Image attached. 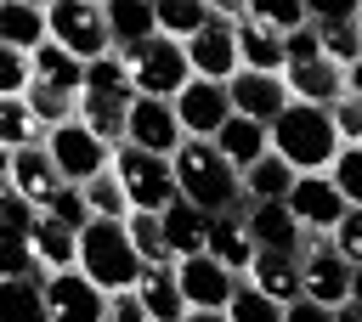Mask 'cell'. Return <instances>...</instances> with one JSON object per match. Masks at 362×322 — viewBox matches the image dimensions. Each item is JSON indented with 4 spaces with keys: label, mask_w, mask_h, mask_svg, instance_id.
<instances>
[{
    "label": "cell",
    "mask_w": 362,
    "mask_h": 322,
    "mask_svg": "<svg viewBox=\"0 0 362 322\" xmlns=\"http://www.w3.org/2000/svg\"><path fill=\"white\" fill-rule=\"evenodd\" d=\"M170 169H175V192H181V203H192L198 215H232L238 209V198H243V181H238V169L209 147V141H181L175 153H170Z\"/></svg>",
    "instance_id": "cell-1"
},
{
    "label": "cell",
    "mask_w": 362,
    "mask_h": 322,
    "mask_svg": "<svg viewBox=\"0 0 362 322\" xmlns=\"http://www.w3.org/2000/svg\"><path fill=\"white\" fill-rule=\"evenodd\" d=\"M266 136H272V153H277L294 175H328V164H334V153H339V136H334L328 107H305V102H288V107L266 124Z\"/></svg>",
    "instance_id": "cell-2"
},
{
    "label": "cell",
    "mask_w": 362,
    "mask_h": 322,
    "mask_svg": "<svg viewBox=\"0 0 362 322\" xmlns=\"http://www.w3.org/2000/svg\"><path fill=\"white\" fill-rule=\"evenodd\" d=\"M74 271H85L107 299L130 294L136 277H141V254H136L124 220H85L79 226V260H74Z\"/></svg>",
    "instance_id": "cell-3"
},
{
    "label": "cell",
    "mask_w": 362,
    "mask_h": 322,
    "mask_svg": "<svg viewBox=\"0 0 362 322\" xmlns=\"http://www.w3.org/2000/svg\"><path fill=\"white\" fill-rule=\"evenodd\" d=\"M107 169L119 175V186H124V198H130V215H164L181 192H175V169H170V158H153V153H136V147H113V158H107Z\"/></svg>",
    "instance_id": "cell-4"
},
{
    "label": "cell",
    "mask_w": 362,
    "mask_h": 322,
    "mask_svg": "<svg viewBox=\"0 0 362 322\" xmlns=\"http://www.w3.org/2000/svg\"><path fill=\"white\" fill-rule=\"evenodd\" d=\"M119 56H124L130 90H136V96H153V102H175V96H181V85L192 79L187 51H181L175 40H164V34H153V40H147V45H136V51H119Z\"/></svg>",
    "instance_id": "cell-5"
},
{
    "label": "cell",
    "mask_w": 362,
    "mask_h": 322,
    "mask_svg": "<svg viewBox=\"0 0 362 322\" xmlns=\"http://www.w3.org/2000/svg\"><path fill=\"white\" fill-rule=\"evenodd\" d=\"M45 40L62 45L74 62H96V56L113 51L107 23H102V6H90V0H51L45 6Z\"/></svg>",
    "instance_id": "cell-6"
},
{
    "label": "cell",
    "mask_w": 362,
    "mask_h": 322,
    "mask_svg": "<svg viewBox=\"0 0 362 322\" xmlns=\"http://www.w3.org/2000/svg\"><path fill=\"white\" fill-rule=\"evenodd\" d=\"M40 147H45L51 169H57L68 186H85V181H96V175L107 169V158H113V147H107V141H96V136H90L79 119H68V124L45 130V136H40Z\"/></svg>",
    "instance_id": "cell-7"
},
{
    "label": "cell",
    "mask_w": 362,
    "mask_h": 322,
    "mask_svg": "<svg viewBox=\"0 0 362 322\" xmlns=\"http://www.w3.org/2000/svg\"><path fill=\"white\" fill-rule=\"evenodd\" d=\"M300 299L328 305V311H339L351 299V266L328 249V237H305V249H300Z\"/></svg>",
    "instance_id": "cell-8"
},
{
    "label": "cell",
    "mask_w": 362,
    "mask_h": 322,
    "mask_svg": "<svg viewBox=\"0 0 362 322\" xmlns=\"http://www.w3.org/2000/svg\"><path fill=\"white\" fill-rule=\"evenodd\" d=\"M181 124H175V107L170 102H153V96H136L130 113H124V147L136 153H153V158H170L181 147Z\"/></svg>",
    "instance_id": "cell-9"
},
{
    "label": "cell",
    "mask_w": 362,
    "mask_h": 322,
    "mask_svg": "<svg viewBox=\"0 0 362 322\" xmlns=\"http://www.w3.org/2000/svg\"><path fill=\"white\" fill-rule=\"evenodd\" d=\"M175 288H181V305L187 311H226L232 294H238V277L221 260L192 254V260H175Z\"/></svg>",
    "instance_id": "cell-10"
},
{
    "label": "cell",
    "mask_w": 362,
    "mask_h": 322,
    "mask_svg": "<svg viewBox=\"0 0 362 322\" xmlns=\"http://www.w3.org/2000/svg\"><path fill=\"white\" fill-rule=\"evenodd\" d=\"M45 282V311L51 322H107V294L85 271H51Z\"/></svg>",
    "instance_id": "cell-11"
},
{
    "label": "cell",
    "mask_w": 362,
    "mask_h": 322,
    "mask_svg": "<svg viewBox=\"0 0 362 322\" xmlns=\"http://www.w3.org/2000/svg\"><path fill=\"white\" fill-rule=\"evenodd\" d=\"M175 107V124L187 141H209L226 119H232V102H226V85H209V79H187L181 96L170 102Z\"/></svg>",
    "instance_id": "cell-12"
},
{
    "label": "cell",
    "mask_w": 362,
    "mask_h": 322,
    "mask_svg": "<svg viewBox=\"0 0 362 322\" xmlns=\"http://www.w3.org/2000/svg\"><path fill=\"white\" fill-rule=\"evenodd\" d=\"M283 203H288V215L300 220L305 237H328L339 226V215H345V198L334 192L328 175H294V186H288Z\"/></svg>",
    "instance_id": "cell-13"
},
{
    "label": "cell",
    "mask_w": 362,
    "mask_h": 322,
    "mask_svg": "<svg viewBox=\"0 0 362 322\" xmlns=\"http://www.w3.org/2000/svg\"><path fill=\"white\" fill-rule=\"evenodd\" d=\"M226 102H232V113L238 119H255V124H272L283 107H288V85H283V73H232L226 79Z\"/></svg>",
    "instance_id": "cell-14"
},
{
    "label": "cell",
    "mask_w": 362,
    "mask_h": 322,
    "mask_svg": "<svg viewBox=\"0 0 362 322\" xmlns=\"http://www.w3.org/2000/svg\"><path fill=\"white\" fill-rule=\"evenodd\" d=\"M187 68H192V79H209V85H226L232 73H238V40H232V23H209L204 34H192L187 45Z\"/></svg>",
    "instance_id": "cell-15"
},
{
    "label": "cell",
    "mask_w": 362,
    "mask_h": 322,
    "mask_svg": "<svg viewBox=\"0 0 362 322\" xmlns=\"http://www.w3.org/2000/svg\"><path fill=\"white\" fill-rule=\"evenodd\" d=\"M243 232H249V243L266 249V254H300V249H305V232H300V220L288 215V203H249V209H243Z\"/></svg>",
    "instance_id": "cell-16"
},
{
    "label": "cell",
    "mask_w": 362,
    "mask_h": 322,
    "mask_svg": "<svg viewBox=\"0 0 362 322\" xmlns=\"http://www.w3.org/2000/svg\"><path fill=\"white\" fill-rule=\"evenodd\" d=\"M136 305H141V316L147 322H181L187 316V305H181V288H175V266L170 260H158V266H141V277H136Z\"/></svg>",
    "instance_id": "cell-17"
},
{
    "label": "cell",
    "mask_w": 362,
    "mask_h": 322,
    "mask_svg": "<svg viewBox=\"0 0 362 322\" xmlns=\"http://www.w3.org/2000/svg\"><path fill=\"white\" fill-rule=\"evenodd\" d=\"M209 147H215V153L243 175V169H255V164L272 153V136H266V124H255V119H238V113H232V119L209 136Z\"/></svg>",
    "instance_id": "cell-18"
},
{
    "label": "cell",
    "mask_w": 362,
    "mask_h": 322,
    "mask_svg": "<svg viewBox=\"0 0 362 322\" xmlns=\"http://www.w3.org/2000/svg\"><path fill=\"white\" fill-rule=\"evenodd\" d=\"M6 181H11V192H17V198L34 209V215H40V203H45V198L62 186V175L51 169V158H45V147H40V141L11 153V175H6Z\"/></svg>",
    "instance_id": "cell-19"
},
{
    "label": "cell",
    "mask_w": 362,
    "mask_h": 322,
    "mask_svg": "<svg viewBox=\"0 0 362 322\" xmlns=\"http://www.w3.org/2000/svg\"><path fill=\"white\" fill-rule=\"evenodd\" d=\"M204 254H209V260H221V266H226V271H232V277L243 282L260 249L249 243V232H243V215L232 209V215H215V220H209V237H204Z\"/></svg>",
    "instance_id": "cell-20"
},
{
    "label": "cell",
    "mask_w": 362,
    "mask_h": 322,
    "mask_svg": "<svg viewBox=\"0 0 362 322\" xmlns=\"http://www.w3.org/2000/svg\"><path fill=\"white\" fill-rule=\"evenodd\" d=\"M158 232H164V254H170V266L175 260H192V254H204V237H209V215H198L192 203H170L164 215H158Z\"/></svg>",
    "instance_id": "cell-21"
},
{
    "label": "cell",
    "mask_w": 362,
    "mask_h": 322,
    "mask_svg": "<svg viewBox=\"0 0 362 322\" xmlns=\"http://www.w3.org/2000/svg\"><path fill=\"white\" fill-rule=\"evenodd\" d=\"M255 294H266L272 305H294L300 299V254H255V266H249V277H243Z\"/></svg>",
    "instance_id": "cell-22"
},
{
    "label": "cell",
    "mask_w": 362,
    "mask_h": 322,
    "mask_svg": "<svg viewBox=\"0 0 362 322\" xmlns=\"http://www.w3.org/2000/svg\"><path fill=\"white\" fill-rule=\"evenodd\" d=\"M311 34H317V51H322L334 68H351V62L362 56L356 11H317V6H311Z\"/></svg>",
    "instance_id": "cell-23"
},
{
    "label": "cell",
    "mask_w": 362,
    "mask_h": 322,
    "mask_svg": "<svg viewBox=\"0 0 362 322\" xmlns=\"http://www.w3.org/2000/svg\"><path fill=\"white\" fill-rule=\"evenodd\" d=\"M28 249H34L40 277L74 271V260H79V232H68V226H57V220H34V226H28Z\"/></svg>",
    "instance_id": "cell-24"
},
{
    "label": "cell",
    "mask_w": 362,
    "mask_h": 322,
    "mask_svg": "<svg viewBox=\"0 0 362 322\" xmlns=\"http://www.w3.org/2000/svg\"><path fill=\"white\" fill-rule=\"evenodd\" d=\"M0 45L34 56L45 45V6H34V0H0Z\"/></svg>",
    "instance_id": "cell-25"
},
{
    "label": "cell",
    "mask_w": 362,
    "mask_h": 322,
    "mask_svg": "<svg viewBox=\"0 0 362 322\" xmlns=\"http://www.w3.org/2000/svg\"><path fill=\"white\" fill-rule=\"evenodd\" d=\"M102 23H107L113 51H136V45H147V40L158 34L153 6H136V0H113V6H102Z\"/></svg>",
    "instance_id": "cell-26"
},
{
    "label": "cell",
    "mask_w": 362,
    "mask_h": 322,
    "mask_svg": "<svg viewBox=\"0 0 362 322\" xmlns=\"http://www.w3.org/2000/svg\"><path fill=\"white\" fill-rule=\"evenodd\" d=\"M28 85H45V90H68V96H79V85H85V62H74L62 45H40L34 56H28Z\"/></svg>",
    "instance_id": "cell-27"
},
{
    "label": "cell",
    "mask_w": 362,
    "mask_h": 322,
    "mask_svg": "<svg viewBox=\"0 0 362 322\" xmlns=\"http://www.w3.org/2000/svg\"><path fill=\"white\" fill-rule=\"evenodd\" d=\"M130 102H136V96H130ZM130 102H113V96H90V90H79V96H74V119H79L96 141L119 147V141H124V113H130Z\"/></svg>",
    "instance_id": "cell-28"
},
{
    "label": "cell",
    "mask_w": 362,
    "mask_h": 322,
    "mask_svg": "<svg viewBox=\"0 0 362 322\" xmlns=\"http://www.w3.org/2000/svg\"><path fill=\"white\" fill-rule=\"evenodd\" d=\"M153 17H158V34L164 40L187 45L192 34H204L215 23V0H164V6H153Z\"/></svg>",
    "instance_id": "cell-29"
},
{
    "label": "cell",
    "mask_w": 362,
    "mask_h": 322,
    "mask_svg": "<svg viewBox=\"0 0 362 322\" xmlns=\"http://www.w3.org/2000/svg\"><path fill=\"white\" fill-rule=\"evenodd\" d=\"M232 40H238V68L243 73H283V40L255 28V23H232Z\"/></svg>",
    "instance_id": "cell-30"
},
{
    "label": "cell",
    "mask_w": 362,
    "mask_h": 322,
    "mask_svg": "<svg viewBox=\"0 0 362 322\" xmlns=\"http://www.w3.org/2000/svg\"><path fill=\"white\" fill-rule=\"evenodd\" d=\"M0 322H51V311H45V282H40V277H11V282H0Z\"/></svg>",
    "instance_id": "cell-31"
},
{
    "label": "cell",
    "mask_w": 362,
    "mask_h": 322,
    "mask_svg": "<svg viewBox=\"0 0 362 322\" xmlns=\"http://www.w3.org/2000/svg\"><path fill=\"white\" fill-rule=\"evenodd\" d=\"M238 181H243V198H249V203H283L288 186H294V169H288L277 153H266V158H260L255 169H243Z\"/></svg>",
    "instance_id": "cell-32"
},
{
    "label": "cell",
    "mask_w": 362,
    "mask_h": 322,
    "mask_svg": "<svg viewBox=\"0 0 362 322\" xmlns=\"http://www.w3.org/2000/svg\"><path fill=\"white\" fill-rule=\"evenodd\" d=\"M79 192H85V215H90V220H130V198H124V186H119L113 169H102V175L85 181Z\"/></svg>",
    "instance_id": "cell-33"
},
{
    "label": "cell",
    "mask_w": 362,
    "mask_h": 322,
    "mask_svg": "<svg viewBox=\"0 0 362 322\" xmlns=\"http://www.w3.org/2000/svg\"><path fill=\"white\" fill-rule=\"evenodd\" d=\"M79 90H90V96H113V102H130L136 90H130V73H124V56L119 51H107V56H96V62H85V85Z\"/></svg>",
    "instance_id": "cell-34"
},
{
    "label": "cell",
    "mask_w": 362,
    "mask_h": 322,
    "mask_svg": "<svg viewBox=\"0 0 362 322\" xmlns=\"http://www.w3.org/2000/svg\"><path fill=\"white\" fill-rule=\"evenodd\" d=\"M243 23H255V28L277 34V40H288V34L311 28V6H272V0H249V17H243Z\"/></svg>",
    "instance_id": "cell-35"
},
{
    "label": "cell",
    "mask_w": 362,
    "mask_h": 322,
    "mask_svg": "<svg viewBox=\"0 0 362 322\" xmlns=\"http://www.w3.org/2000/svg\"><path fill=\"white\" fill-rule=\"evenodd\" d=\"M34 141H40V124H34L28 102L23 96H0V147L17 153V147H34Z\"/></svg>",
    "instance_id": "cell-36"
},
{
    "label": "cell",
    "mask_w": 362,
    "mask_h": 322,
    "mask_svg": "<svg viewBox=\"0 0 362 322\" xmlns=\"http://www.w3.org/2000/svg\"><path fill=\"white\" fill-rule=\"evenodd\" d=\"M23 102H28L34 124H40V136L74 119V96H68V90H45V85H28V90H23Z\"/></svg>",
    "instance_id": "cell-37"
},
{
    "label": "cell",
    "mask_w": 362,
    "mask_h": 322,
    "mask_svg": "<svg viewBox=\"0 0 362 322\" xmlns=\"http://www.w3.org/2000/svg\"><path fill=\"white\" fill-rule=\"evenodd\" d=\"M11 277H40V266H34L28 232H17V226H0V282H11Z\"/></svg>",
    "instance_id": "cell-38"
},
{
    "label": "cell",
    "mask_w": 362,
    "mask_h": 322,
    "mask_svg": "<svg viewBox=\"0 0 362 322\" xmlns=\"http://www.w3.org/2000/svg\"><path fill=\"white\" fill-rule=\"evenodd\" d=\"M328 181L345 198V209H362V147H339L328 164Z\"/></svg>",
    "instance_id": "cell-39"
},
{
    "label": "cell",
    "mask_w": 362,
    "mask_h": 322,
    "mask_svg": "<svg viewBox=\"0 0 362 322\" xmlns=\"http://www.w3.org/2000/svg\"><path fill=\"white\" fill-rule=\"evenodd\" d=\"M40 220H57V226H68V232H79V226L90 220V215H85V192L62 181V186H57V192H51V198L40 203Z\"/></svg>",
    "instance_id": "cell-40"
},
{
    "label": "cell",
    "mask_w": 362,
    "mask_h": 322,
    "mask_svg": "<svg viewBox=\"0 0 362 322\" xmlns=\"http://www.w3.org/2000/svg\"><path fill=\"white\" fill-rule=\"evenodd\" d=\"M226 322H283V305H272L266 294H255L249 282H238V294L226 305Z\"/></svg>",
    "instance_id": "cell-41"
},
{
    "label": "cell",
    "mask_w": 362,
    "mask_h": 322,
    "mask_svg": "<svg viewBox=\"0 0 362 322\" xmlns=\"http://www.w3.org/2000/svg\"><path fill=\"white\" fill-rule=\"evenodd\" d=\"M124 232H130V243H136L141 266H158V260H170V254H164V232H158V215H130V220H124Z\"/></svg>",
    "instance_id": "cell-42"
},
{
    "label": "cell",
    "mask_w": 362,
    "mask_h": 322,
    "mask_svg": "<svg viewBox=\"0 0 362 322\" xmlns=\"http://www.w3.org/2000/svg\"><path fill=\"white\" fill-rule=\"evenodd\" d=\"M328 249H334L351 271L362 266V209H345V215H339V226L328 232Z\"/></svg>",
    "instance_id": "cell-43"
},
{
    "label": "cell",
    "mask_w": 362,
    "mask_h": 322,
    "mask_svg": "<svg viewBox=\"0 0 362 322\" xmlns=\"http://www.w3.org/2000/svg\"><path fill=\"white\" fill-rule=\"evenodd\" d=\"M328 119H334L339 147H362V96H339V102L328 107Z\"/></svg>",
    "instance_id": "cell-44"
},
{
    "label": "cell",
    "mask_w": 362,
    "mask_h": 322,
    "mask_svg": "<svg viewBox=\"0 0 362 322\" xmlns=\"http://www.w3.org/2000/svg\"><path fill=\"white\" fill-rule=\"evenodd\" d=\"M28 90V56L0 45V96H23Z\"/></svg>",
    "instance_id": "cell-45"
},
{
    "label": "cell",
    "mask_w": 362,
    "mask_h": 322,
    "mask_svg": "<svg viewBox=\"0 0 362 322\" xmlns=\"http://www.w3.org/2000/svg\"><path fill=\"white\" fill-rule=\"evenodd\" d=\"M34 220H40V215H34V209H28V203H23L11 186H0V226H17V232H28Z\"/></svg>",
    "instance_id": "cell-46"
},
{
    "label": "cell",
    "mask_w": 362,
    "mask_h": 322,
    "mask_svg": "<svg viewBox=\"0 0 362 322\" xmlns=\"http://www.w3.org/2000/svg\"><path fill=\"white\" fill-rule=\"evenodd\" d=\"M283 322H334V311L311 305V299H294V305H283Z\"/></svg>",
    "instance_id": "cell-47"
},
{
    "label": "cell",
    "mask_w": 362,
    "mask_h": 322,
    "mask_svg": "<svg viewBox=\"0 0 362 322\" xmlns=\"http://www.w3.org/2000/svg\"><path fill=\"white\" fill-rule=\"evenodd\" d=\"M107 322H147V316H141L136 294H113V299H107Z\"/></svg>",
    "instance_id": "cell-48"
},
{
    "label": "cell",
    "mask_w": 362,
    "mask_h": 322,
    "mask_svg": "<svg viewBox=\"0 0 362 322\" xmlns=\"http://www.w3.org/2000/svg\"><path fill=\"white\" fill-rule=\"evenodd\" d=\"M345 96H362V56L345 68Z\"/></svg>",
    "instance_id": "cell-49"
},
{
    "label": "cell",
    "mask_w": 362,
    "mask_h": 322,
    "mask_svg": "<svg viewBox=\"0 0 362 322\" xmlns=\"http://www.w3.org/2000/svg\"><path fill=\"white\" fill-rule=\"evenodd\" d=\"M334 322H362V305H351V299H345V305L334 311Z\"/></svg>",
    "instance_id": "cell-50"
},
{
    "label": "cell",
    "mask_w": 362,
    "mask_h": 322,
    "mask_svg": "<svg viewBox=\"0 0 362 322\" xmlns=\"http://www.w3.org/2000/svg\"><path fill=\"white\" fill-rule=\"evenodd\" d=\"M181 322H226V311H187Z\"/></svg>",
    "instance_id": "cell-51"
},
{
    "label": "cell",
    "mask_w": 362,
    "mask_h": 322,
    "mask_svg": "<svg viewBox=\"0 0 362 322\" xmlns=\"http://www.w3.org/2000/svg\"><path fill=\"white\" fill-rule=\"evenodd\" d=\"M351 305H362V266L351 271Z\"/></svg>",
    "instance_id": "cell-52"
},
{
    "label": "cell",
    "mask_w": 362,
    "mask_h": 322,
    "mask_svg": "<svg viewBox=\"0 0 362 322\" xmlns=\"http://www.w3.org/2000/svg\"><path fill=\"white\" fill-rule=\"evenodd\" d=\"M6 175H11V153H6V147H0V186H11V181H6Z\"/></svg>",
    "instance_id": "cell-53"
},
{
    "label": "cell",
    "mask_w": 362,
    "mask_h": 322,
    "mask_svg": "<svg viewBox=\"0 0 362 322\" xmlns=\"http://www.w3.org/2000/svg\"><path fill=\"white\" fill-rule=\"evenodd\" d=\"M356 40H362V11H356Z\"/></svg>",
    "instance_id": "cell-54"
}]
</instances>
